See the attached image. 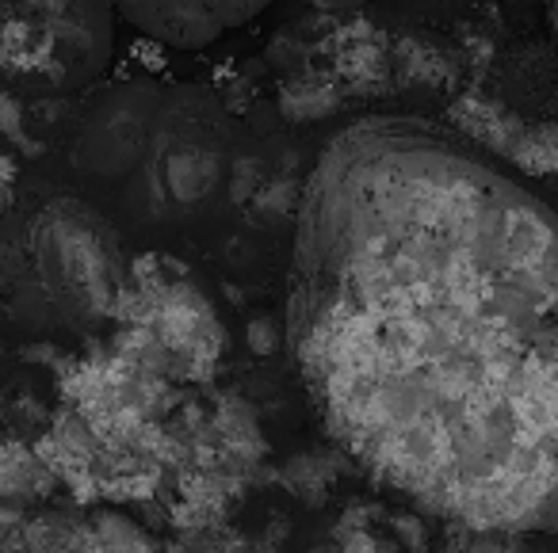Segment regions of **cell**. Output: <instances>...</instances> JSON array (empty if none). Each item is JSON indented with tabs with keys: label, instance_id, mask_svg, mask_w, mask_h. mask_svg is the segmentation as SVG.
<instances>
[{
	"label": "cell",
	"instance_id": "1",
	"mask_svg": "<svg viewBox=\"0 0 558 553\" xmlns=\"http://www.w3.org/2000/svg\"><path fill=\"white\" fill-rule=\"evenodd\" d=\"M288 352L375 484L463 530H558V207L474 142L413 115L329 138Z\"/></svg>",
	"mask_w": 558,
	"mask_h": 553
},
{
	"label": "cell",
	"instance_id": "2",
	"mask_svg": "<svg viewBox=\"0 0 558 553\" xmlns=\"http://www.w3.org/2000/svg\"><path fill=\"white\" fill-rule=\"evenodd\" d=\"M222 111L169 81H119L77 111L70 169L93 207L134 230L199 218L226 187Z\"/></svg>",
	"mask_w": 558,
	"mask_h": 553
},
{
	"label": "cell",
	"instance_id": "3",
	"mask_svg": "<svg viewBox=\"0 0 558 553\" xmlns=\"http://www.w3.org/2000/svg\"><path fill=\"white\" fill-rule=\"evenodd\" d=\"M131 286L119 225L85 195H54L0 241V302L32 329H88L119 317Z\"/></svg>",
	"mask_w": 558,
	"mask_h": 553
},
{
	"label": "cell",
	"instance_id": "4",
	"mask_svg": "<svg viewBox=\"0 0 558 553\" xmlns=\"http://www.w3.org/2000/svg\"><path fill=\"white\" fill-rule=\"evenodd\" d=\"M116 50L108 0H0V85L20 100L93 88Z\"/></svg>",
	"mask_w": 558,
	"mask_h": 553
},
{
	"label": "cell",
	"instance_id": "5",
	"mask_svg": "<svg viewBox=\"0 0 558 553\" xmlns=\"http://www.w3.org/2000/svg\"><path fill=\"white\" fill-rule=\"evenodd\" d=\"M119 321L138 324L165 347L177 382H203L222 359L226 332L215 306L180 275H138L126 286Z\"/></svg>",
	"mask_w": 558,
	"mask_h": 553
},
{
	"label": "cell",
	"instance_id": "6",
	"mask_svg": "<svg viewBox=\"0 0 558 553\" xmlns=\"http://www.w3.org/2000/svg\"><path fill=\"white\" fill-rule=\"evenodd\" d=\"M116 16L161 47L203 50L226 32L260 16L271 0H108Z\"/></svg>",
	"mask_w": 558,
	"mask_h": 553
},
{
	"label": "cell",
	"instance_id": "7",
	"mask_svg": "<svg viewBox=\"0 0 558 553\" xmlns=\"http://www.w3.org/2000/svg\"><path fill=\"white\" fill-rule=\"evenodd\" d=\"M58 484V474L43 451L20 439L0 443V504L20 507V512H39Z\"/></svg>",
	"mask_w": 558,
	"mask_h": 553
},
{
	"label": "cell",
	"instance_id": "8",
	"mask_svg": "<svg viewBox=\"0 0 558 553\" xmlns=\"http://www.w3.org/2000/svg\"><path fill=\"white\" fill-rule=\"evenodd\" d=\"M27 542L39 553H100V530L70 507H39L27 515Z\"/></svg>",
	"mask_w": 558,
	"mask_h": 553
},
{
	"label": "cell",
	"instance_id": "9",
	"mask_svg": "<svg viewBox=\"0 0 558 553\" xmlns=\"http://www.w3.org/2000/svg\"><path fill=\"white\" fill-rule=\"evenodd\" d=\"M0 420L9 423L12 439L20 443H32V439H43L54 423V413L35 397L27 385H12L4 397H0Z\"/></svg>",
	"mask_w": 558,
	"mask_h": 553
},
{
	"label": "cell",
	"instance_id": "10",
	"mask_svg": "<svg viewBox=\"0 0 558 553\" xmlns=\"http://www.w3.org/2000/svg\"><path fill=\"white\" fill-rule=\"evenodd\" d=\"M436 553H535L524 534H497V530L456 527Z\"/></svg>",
	"mask_w": 558,
	"mask_h": 553
},
{
	"label": "cell",
	"instance_id": "11",
	"mask_svg": "<svg viewBox=\"0 0 558 553\" xmlns=\"http://www.w3.org/2000/svg\"><path fill=\"white\" fill-rule=\"evenodd\" d=\"M0 134H4V138H9L16 149L32 146V138H27L24 100H20L16 93H9L4 85H0Z\"/></svg>",
	"mask_w": 558,
	"mask_h": 553
},
{
	"label": "cell",
	"instance_id": "12",
	"mask_svg": "<svg viewBox=\"0 0 558 553\" xmlns=\"http://www.w3.org/2000/svg\"><path fill=\"white\" fill-rule=\"evenodd\" d=\"M16 184H20V157L4 134H0V210L12 207L16 199Z\"/></svg>",
	"mask_w": 558,
	"mask_h": 553
},
{
	"label": "cell",
	"instance_id": "13",
	"mask_svg": "<svg viewBox=\"0 0 558 553\" xmlns=\"http://www.w3.org/2000/svg\"><path fill=\"white\" fill-rule=\"evenodd\" d=\"M341 553H402L390 538L383 534H372V530H360V534H352L349 542H344Z\"/></svg>",
	"mask_w": 558,
	"mask_h": 553
},
{
	"label": "cell",
	"instance_id": "14",
	"mask_svg": "<svg viewBox=\"0 0 558 553\" xmlns=\"http://www.w3.org/2000/svg\"><path fill=\"white\" fill-rule=\"evenodd\" d=\"M318 12H329V16H344V12H356L364 9V4H372V0H311Z\"/></svg>",
	"mask_w": 558,
	"mask_h": 553
},
{
	"label": "cell",
	"instance_id": "15",
	"mask_svg": "<svg viewBox=\"0 0 558 553\" xmlns=\"http://www.w3.org/2000/svg\"><path fill=\"white\" fill-rule=\"evenodd\" d=\"M547 12H550V27H555V35H558V0H547Z\"/></svg>",
	"mask_w": 558,
	"mask_h": 553
}]
</instances>
